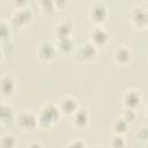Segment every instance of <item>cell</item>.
Listing matches in <instances>:
<instances>
[{"mask_svg":"<svg viewBox=\"0 0 148 148\" xmlns=\"http://www.w3.org/2000/svg\"><path fill=\"white\" fill-rule=\"evenodd\" d=\"M132 59V50L124 44L118 45L113 51V60L120 66H126Z\"/></svg>","mask_w":148,"mask_h":148,"instance_id":"4fadbf2b","label":"cell"},{"mask_svg":"<svg viewBox=\"0 0 148 148\" xmlns=\"http://www.w3.org/2000/svg\"><path fill=\"white\" fill-rule=\"evenodd\" d=\"M136 138L141 142H146L148 140V127L146 125H143L139 128V131L136 133Z\"/></svg>","mask_w":148,"mask_h":148,"instance_id":"d4e9b609","label":"cell"},{"mask_svg":"<svg viewBox=\"0 0 148 148\" xmlns=\"http://www.w3.org/2000/svg\"><path fill=\"white\" fill-rule=\"evenodd\" d=\"M16 80L12 74H3L0 77V95L5 98L13 97L16 91Z\"/></svg>","mask_w":148,"mask_h":148,"instance_id":"30bf717a","label":"cell"},{"mask_svg":"<svg viewBox=\"0 0 148 148\" xmlns=\"http://www.w3.org/2000/svg\"><path fill=\"white\" fill-rule=\"evenodd\" d=\"M66 147H68V148H73V147L74 148H87L88 147V143L83 139L77 138V139H74V140L67 142L66 143Z\"/></svg>","mask_w":148,"mask_h":148,"instance_id":"cb8c5ba5","label":"cell"},{"mask_svg":"<svg viewBox=\"0 0 148 148\" xmlns=\"http://www.w3.org/2000/svg\"><path fill=\"white\" fill-rule=\"evenodd\" d=\"M32 20H34V13L31 12V9L24 7L16 9L12 14L9 24L14 29H24L32 23Z\"/></svg>","mask_w":148,"mask_h":148,"instance_id":"277c9868","label":"cell"},{"mask_svg":"<svg viewBox=\"0 0 148 148\" xmlns=\"http://www.w3.org/2000/svg\"><path fill=\"white\" fill-rule=\"evenodd\" d=\"M0 47H1V50H2L5 56H10L15 51V44H14L13 40H10V38L2 40V44H1Z\"/></svg>","mask_w":148,"mask_h":148,"instance_id":"7402d4cb","label":"cell"},{"mask_svg":"<svg viewBox=\"0 0 148 148\" xmlns=\"http://www.w3.org/2000/svg\"><path fill=\"white\" fill-rule=\"evenodd\" d=\"M57 47L54 43L50 40H43L38 44L36 49V56L40 62H51L57 57Z\"/></svg>","mask_w":148,"mask_h":148,"instance_id":"52a82bcc","label":"cell"},{"mask_svg":"<svg viewBox=\"0 0 148 148\" xmlns=\"http://www.w3.org/2000/svg\"><path fill=\"white\" fill-rule=\"evenodd\" d=\"M69 0H53V5L56 10H64L68 6Z\"/></svg>","mask_w":148,"mask_h":148,"instance_id":"484cf974","label":"cell"},{"mask_svg":"<svg viewBox=\"0 0 148 148\" xmlns=\"http://www.w3.org/2000/svg\"><path fill=\"white\" fill-rule=\"evenodd\" d=\"M28 2H29V0H12V3H13V6H14L16 9L27 7Z\"/></svg>","mask_w":148,"mask_h":148,"instance_id":"4316f807","label":"cell"},{"mask_svg":"<svg viewBox=\"0 0 148 148\" xmlns=\"http://www.w3.org/2000/svg\"><path fill=\"white\" fill-rule=\"evenodd\" d=\"M136 117H138V114H136V110H135V109L124 108V110H123V112H121V118H123L125 121H127L130 125L133 124V123L136 120Z\"/></svg>","mask_w":148,"mask_h":148,"instance_id":"ffe728a7","label":"cell"},{"mask_svg":"<svg viewBox=\"0 0 148 148\" xmlns=\"http://www.w3.org/2000/svg\"><path fill=\"white\" fill-rule=\"evenodd\" d=\"M110 146H112L114 148H124V147H126V140H125L124 135H121V134H114L111 138Z\"/></svg>","mask_w":148,"mask_h":148,"instance_id":"603a6c76","label":"cell"},{"mask_svg":"<svg viewBox=\"0 0 148 148\" xmlns=\"http://www.w3.org/2000/svg\"><path fill=\"white\" fill-rule=\"evenodd\" d=\"M98 49L90 42L87 40L75 49V58L81 64H88L96 59Z\"/></svg>","mask_w":148,"mask_h":148,"instance_id":"5b68a950","label":"cell"},{"mask_svg":"<svg viewBox=\"0 0 148 148\" xmlns=\"http://www.w3.org/2000/svg\"><path fill=\"white\" fill-rule=\"evenodd\" d=\"M3 57H5V54H3V52H2V50H1V47H0V62L3 60Z\"/></svg>","mask_w":148,"mask_h":148,"instance_id":"f1b7e54d","label":"cell"},{"mask_svg":"<svg viewBox=\"0 0 148 148\" xmlns=\"http://www.w3.org/2000/svg\"><path fill=\"white\" fill-rule=\"evenodd\" d=\"M28 147H30V148H40V147H43V143L39 142V141H32V142L28 143Z\"/></svg>","mask_w":148,"mask_h":148,"instance_id":"83f0119b","label":"cell"},{"mask_svg":"<svg viewBox=\"0 0 148 148\" xmlns=\"http://www.w3.org/2000/svg\"><path fill=\"white\" fill-rule=\"evenodd\" d=\"M128 18L136 30H146L148 27V7L146 3H139L131 8Z\"/></svg>","mask_w":148,"mask_h":148,"instance_id":"7a4b0ae2","label":"cell"},{"mask_svg":"<svg viewBox=\"0 0 148 148\" xmlns=\"http://www.w3.org/2000/svg\"><path fill=\"white\" fill-rule=\"evenodd\" d=\"M112 128H113V132L114 134H121V135H125L128 130H130V124L127 121H125L121 117L116 119L113 121V125H112Z\"/></svg>","mask_w":148,"mask_h":148,"instance_id":"ac0fdd59","label":"cell"},{"mask_svg":"<svg viewBox=\"0 0 148 148\" xmlns=\"http://www.w3.org/2000/svg\"><path fill=\"white\" fill-rule=\"evenodd\" d=\"M72 117V126L77 131H83L89 126L90 123V113L86 108H80L71 116Z\"/></svg>","mask_w":148,"mask_h":148,"instance_id":"9c48e42d","label":"cell"},{"mask_svg":"<svg viewBox=\"0 0 148 148\" xmlns=\"http://www.w3.org/2000/svg\"><path fill=\"white\" fill-rule=\"evenodd\" d=\"M0 1H1V0H0Z\"/></svg>","mask_w":148,"mask_h":148,"instance_id":"f546056e","label":"cell"},{"mask_svg":"<svg viewBox=\"0 0 148 148\" xmlns=\"http://www.w3.org/2000/svg\"><path fill=\"white\" fill-rule=\"evenodd\" d=\"M10 28L12 27L9 23H7L6 21H0V40L1 42L10 37V32H12Z\"/></svg>","mask_w":148,"mask_h":148,"instance_id":"44dd1931","label":"cell"},{"mask_svg":"<svg viewBox=\"0 0 148 148\" xmlns=\"http://www.w3.org/2000/svg\"><path fill=\"white\" fill-rule=\"evenodd\" d=\"M15 124L23 132H34L38 128L37 113L30 110H22L15 117Z\"/></svg>","mask_w":148,"mask_h":148,"instance_id":"3957f363","label":"cell"},{"mask_svg":"<svg viewBox=\"0 0 148 148\" xmlns=\"http://www.w3.org/2000/svg\"><path fill=\"white\" fill-rule=\"evenodd\" d=\"M36 2H37L39 10L45 16H51L54 14L56 8L53 5V0H36Z\"/></svg>","mask_w":148,"mask_h":148,"instance_id":"e0dca14e","label":"cell"},{"mask_svg":"<svg viewBox=\"0 0 148 148\" xmlns=\"http://www.w3.org/2000/svg\"><path fill=\"white\" fill-rule=\"evenodd\" d=\"M14 120H15V116L13 108L6 103H0V123L5 126H8Z\"/></svg>","mask_w":148,"mask_h":148,"instance_id":"9a60e30c","label":"cell"},{"mask_svg":"<svg viewBox=\"0 0 148 148\" xmlns=\"http://www.w3.org/2000/svg\"><path fill=\"white\" fill-rule=\"evenodd\" d=\"M109 17V9L102 1H96L90 6L89 18L95 25H103Z\"/></svg>","mask_w":148,"mask_h":148,"instance_id":"8992f818","label":"cell"},{"mask_svg":"<svg viewBox=\"0 0 148 148\" xmlns=\"http://www.w3.org/2000/svg\"><path fill=\"white\" fill-rule=\"evenodd\" d=\"M121 102L124 108H130V109H138L142 102V96L141 92L138 89H127L124 91L121 96Z\"/></svg>","mask_w":148,"mask_h":148,"instance_id":"8fae6325","label":"cell"},{"mask_svg":"<svg viewBox=\"0 0 148 148\" xmlns=\"http://www.w3.org/2000/svg\"><path fill=\"white\" fill-rule=\"evenodd\" d=\"M109 31L103 25H95L89 31V40L97 47H104L109 42Z\"/></svg>","mask_w":148,"mask_h":148,"instance_id":"ba28073f","label":"cell"},{"mask_svg":"<svg viewBox=\"0 0 148 148\" xmlns=\"http://www.w3.org/2000/svg\"><path fill=\"white\" fill-rule=\"evenodd\" d=\"M16 145H17V139L14 134L7 133V134H5L0 138V147L12 148V147H15Z\"/></svg>","mask_w":148,"mask_h":148,"instance_id":"d6986e66","label":"cell"},{"mask_svg":"<svg viewBox=\"0 0 148 148\" xmlns=\"http://www.w3.org/2000/svg\"><path fill=\"white\" fill-rule=\"evenodd\" d=\"M54 45H56L58 52H61V53H65V54H68L74 50V40H73L72 36L71 37L57 38Z\"/></svg>","mask_w":148,"mask_h":148,"instance_id":"2e32d148","label":"cell"},{"mask_svg":"<svg viewBox=\"0 0 148 148\" xmlns=\"http://www.w3.org/2000/svg\"><path fill=\"white\" fill-rule=\"evenodd\" d=\"M61 116L62 114L58 108V104L46 103L40 108L37 113L38 127L43 130H49L60 120Z\"/></svg>","mask_w":148,"mask_h":148,"instance_id":"6da1fadb","label":"cell"},{"mask_svg":"<svg viewBox=\"0 0 148 148\" xmlns=\"http://www.w3.org/2000/svg\"><path fill=\"white\" fill-rule=\"evenodd\" d=\"M58 108H59L62 116L71 117L79 109V103H77V99L75 97L67 95V96H64L60 98V101L58 103Z\"/></svg>","mask_w":148,"mask_h":148,"instance_id":"7c38bea8","label":"cell"},{"mask_svg":"<svg viewBox=\"0 0 148 148\" xmlns=\"http://www.w3.org/2000/svg\"><path fill=\"white\" fill-rule=\"evenodd\" d=\"M73 31H74V23L69 18H64V20L59 21L54 25V30H53V32H54L57 38L71 37Z\"/></svg>","mask_w":148,"mask_h":148,"instance_id":"5bb4252c","label":"cell"}]
</instances>
